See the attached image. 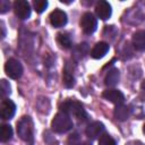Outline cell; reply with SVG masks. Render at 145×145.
Wrapping results in <instances>:
<instances>
[{
	"instance_id": "13",
	"label": "cell",
	"mask_w": 145,
	"mask_h": 145,
	"mask_svg": "<svg viewBox=\"0 0 145 145\" xmlns=\"http://www.w3.org/2000/svg\"><path fill=\"white\" fill-rule=\"evenodd\" d=\"M119 78H120V72L117 68H112L110 69L105 77H104V84L109 87H112V86H116L119 82Z\"/></svg>"
},
{
	"instance_id": "25",
	"label": "cell",
	"mask_w": 145,
	"mask_h": 145,
	"mask_svg": "<svg viewBox=\"0 0 145 145\" xmlns=\"http://www.w3.org/2000/svg\"><path fill=\"white\" fill-rule=\"evenodd\" d=\"M142 91H143V92L145 93V80H144V82L142 83Z\"/></svg>"
},
{
	"instance_id": "15",
	"label": "cell",
	"mask_w": 145,
	"mask_h": 145,
	"mask_svg": "<svg viewBox=\"0 0 145 145\" xmlns=\"http://www.w3.org/2000/svg\"><path fill=\"white\" fill-rule=\"evenodd\" d=\"M133 45L137 51L145 50V31H137L133 35Z\"/></svg>"
},
{
	"instance_id": "16",
	"label": "cell",
	"mask_w": 145,
	"mask_h": 145,
	"mask_svg": "<svg viewBox=\"0 0 145 145\" xmlns=\"http://www.w3.org/2000/svg\"><path fill=\"white\" fill-rule=\"evenodd\" d=\"M57 42L63 49H69L71 46V39L68 33H59L57 35Z\"/></svg>"
},
{
	"instance_id": "4",
	"label": "cell",
	"mask_w": 145,
	"mask_h": 145,
	"mask_svg": "<svg viewBox=\"0 0 145 145\" xmlns=\"http://www.w3.org/2000/svg\"><path fill=\"white\" fill-rule=\"evenodd\" d=\"M5 71L8 77L12 79H18L23 75V66L18 60L11 58L5 63Z\"/></svg>"
},
{
	"instance_id": "19",
	"label": "cell",
	"mask_w": 145,
	"mask_h": 145,
	"mask_svg": "<svg viewBox=\"0 0 145 145\" xmlns=\"http://www.w3.org/2000/svg\"><path fill=\"white\" fill-rule=\"evenodd\" d=\"M33 6H34V9L37 14H41L43 12L46 7H48V1L46 0H34L33 1Z\"/></svg>"
},
{
	"instance_id": "18",
	"label": "cell",
	"mask_w": 145,
	"mask_h": 145,
	"mask_svg": "<svg viewBox=\"0 0 145 145\" xmlns=\"http://www.w3.org/2000/svg\"><path fill=\"white\" fill-rule=\"evenodd\" d=\"M74 83H75V78L72 76L71 70H69V66L67 65L63 70V85L69 88V87L74 86Z\"/></svg>"
},
{
	"instance_id": "8",
	"label": "cell",
	"mask_w": 145,
	"mask_h": 145,
	"mask_svg": "<svg viewBox=\"0 0 145 145\" xmlns=\"http://www.w3.org/2000/svg\"><path fill=\"white\" fill-rule=\"evenodd\" d=\"M49 19H50V23L53 27H62L67 24V15L63 10H60V9H54L50 16H49Z\"/></svg>"
},
{
	"instance_id": "10",
	"label": "cell",
	"mask_w": 145,
	"mask_h": 145,
	"mask_svg": "<svg viewBox=\"0 0 145 145\" xmlns=\"http://www.w3.org/2000/svg\"><path fill=\"white\" fill-rule=\"evenodd\" d=\"M103 131H104V125L100 121H94L87 126L86 136L89 139H96L103 134Z\"/></svg>"
},
{
	"instance_id": "3",
	"label": "cell",
	"mask_w": 145,
	"mask_h": 145,
	"mask_svg": "<svg viewBox=\"0 0 145 145\" xmlns=\"http://www.w3.org/2000/svg\"><path fill=\"white\" fill-rule=\"evenodd\" d=\"M17 134L25 142L33 139V122L29 117H23L17 122Z\"/></svg>"
},
{
	"instance_id": "5",
	"label": "cell",
	"mask_w": 145,
	"mask_h": 145,
	"mask_svg": "<svg viewBox=\"0 0 145 145\" xmlns=\"http://www.w3.org/2000/svg\"><path fill=\"white\" fill-rule=\"evenodd\" d=\"M79 25H80V28L83 29V32L85 34H92L96 31L97 22H96V18L94 17L93 14L85 12L80 18Z\"/></svg>"
},
{
	"instance_id": "22",
	"label": "cell",
	"mask_w": 145,
	"mask_h": 145,
	"mask_svg": "<svg viewBox=\"0 0 145 145\" xmlns=\"http://www.w3.org/2000/svg\"><path fill=\"white\" fill-rule=\"evenodd\" d=\"M67 144L68 145H80V139H79V136L77 133L72 134L69 136L68 140H67Z\"/></svg>"
},
{
	"instance_id": "21",
	"label": "cell",
	"mask_w": 145,
	"mask_h": 145,
	"mask_svg": "<svg viewBox=\"0 0 145 145\" xmlns=\"http://www.w3.org/2000/svg\"><path fill=\"white\" fill-rule=\"evenodd\" d=\"M0 84H1V94H2V96L9 95L10 94V85L7 83V80L1 79Z\"/></svg>"
},
{
	"instance_id": "17",
	"label": "cell",
	"mask_w": 145,
	"mask_h": 145,
	"mask_svg": "<svg viewBox=\"0 0 145 145\" xmlns=\"http://www.w3.org/2000/svg\"><path fill=\"white\" fill-rule=\"evenodd\" d=\"M12 137V128L10 125H2L0 128V140L8 142Z\"/></svg>"
},
{
	"instance_id": "6",
	"label": "cell",
	"mask_w": 145,
	"mask_h": 145,
	"mask_svg": "<svg viewBox=\"0 0 145 145\" xmlns=\"http://www.w3.org/2000/svg\"><path fill=\"white\" fill-rule=\"evenodd\" d=\"M15 15L20 19H27L31 16V6L25 0H16L14 2Z\"/></svg>"
},
{
	"instance_id": "23",
	"label": "cell",
	"mask_w": 145,
	"mask_h": 145,
	"mask_svg": "<svg viewBox=\"0 0 145 145\" xmlns=\"http://www.w3.org/2000/svg\"><path fill=\"white\" fill-rule=\"evenodd\" d=\"M87 50H88L87 44H86V43H82V44H79V45L76 48V53L79 54V58H83L84 54L87 52Z\"/></svg>"
},
{
	"instance_id": "27",
	"label": "cell",
	"mask_w": 145,
	"mask_h": 145,
	"mask_svg": "<svg viewBox=\"0 0 145 145\" xmlns=\"http://www.w3.org/2000/svg\"><path fill=\"white\" fill-rule=\"evenodd\" d=\"M80 145H82V144H80ZM83 145H89V144H88V143H85V144H83Z\"/></svg>"
},
{
	"instance_id": "1",
	"label": "cell",
	"mask_w": 145,
	"mask_h": 145,
	"mask_svg": "<svg viewBox=\"0 0 145 145\" xmlns=\"http://www.w3.org/2000/svg\"><path fill=\"white\" fill-rule=\"evenodd\" d=\"M74 123L71 118L69 117V114H67L66 112H58L54 118L51 121V128L53 131L59 133V134H63L69 131L72 128Z\"/></svg>"
},
{
	"instance_id": "12",
	"label": "cell",
	"mask_w": 145,
	"mask_h": 145,
	"mask_svg": "<svg viewBox=\"0 0 145 145\" xmlns=\"http://www.w3.org/2000/svg\"><path fill=\"white\" fill-rule=\"evenodd\" d=\"M109 44L108 43H105V42H99V43H96L95 45H94V48L92 49V51H91V57L93 58V59H101V58H103L106 53H108V51H109Z\"/></svg>"
},
{
	"instance_id": "11",
	"label": "cell",
	"mask_w": 145,
	"mask_h": 145,
	"mask_svg": "<svg viewBox=\"0 0 145 145\" xmlns=\"http://www.w3.org/2000/svg\"><path fill=\"white\" fill-rule=\"evenodd\" d=\"M102 96L110 101L111 103H114V104H122L123 101H125V96L123 94L118 91V89H105L103 93H102Z\"/></svg>"
},
{
	"instance_id": "20",
	"label": "cell",
	"mask_w": 145,
	"mask_h": 145,
	"mask_svg": "<svg viewBox=\"0 0 145 145\" xmlns=\"http://www.w3.org/2000/svg\"><path fill=\"white\" fill-rule=\"evenodd\" d=\"M99 145H117V143L110 135L102 134L99 138Z\"/></svg>"
},
{
	"instance_id": "24",
	"label": "cell",
	"mask_w": 145,
	"mask_h": 145,
	"mask_svg": "<svg viewBox=\"0 0 145 145\" xmlns=\"http://www.w3.org/2000/svg\"><path fill=\"white\" fill-rule=\"evenodd\" d=\"M9 6H10L9 1H7V0H1V1H0V12H1V14H5V12L9 9Z\"/></svg>"
},
{
	"instance_id": "2",
	"label": "cell",
	"mask_w": 145,
	"mask_h": 145,
	"mask_svg": "<svg viewBox=\"0 0 145 145\" xmlns=\"http://www.w3.org/2000/svg\"><path fill=\"white\" fill-rule=\"evenodd\" d=\"M60 109L62 112H66L67 114H71L74 117H76L78 120H86L87 119L86 111H85L83 104L78 101L67 100L60 105Z\"/></svg>"
},
{
	"instance_id": "14",
	"label": "cell",
	"mask_w": 145,
	"mask_h": 145,
	"mask_svg": "<svg viewBox=\"0 0 145 145\" xmlns=\"http://www.w3.org/2000/svg\"><path fill=\"white\" fill-rule=\"evenodd\" d=\"M113 116L117 120L119 121H125L129 118L130 116V109L129 106L127 105H123V104H118L113 111Z\"/></svg>"
},
{
	"instance_id": "9",
	"label": "cell",
	"mask_w": 145,
	"mask_h": 145,
	"mask_svg": "<svg viewBox=\"0 0 145 145\" xmlns=\"http://www.w3.org/2000/svg\"><path fill=\"white\" fill-rule=\"evenodd\" d=\"M111 12H112V10H111V6L109 5V2H106L104 0H101L96 3L95 14L100 19H102V20L109 19L111 17Z\"/></svg>"
},
{
	"instance_id": "7",
	"label": "cell",
	"mask_w": 145,
	"mask_h": 145,
	"mask_svg": "<svg viewBox=\"0 0 145 145\" xmlns=\"http://www.w3.org/2000/svg\"><path fill=\"white\" fill-rule=\"evenodd\" d=\"M16 112V105L15 103L9 99H3L0 104V114L3 120L11 119Z\"/></svg>"
},
{
	"instance_id": "26",
	"label": "cell",
	"mask_w": 145,
	"mask_h": 145,
	"mask_svg": "<svg viewBox=\"0 0 145 145\" xmlns=\"http://www.w3.org/2000/svg\"><path fill=\"white\" fill-rule=\"evenodd\" d=\"M143 133L145 134V125H144V127H143Z\"/></svg>"
}]
</instances>
